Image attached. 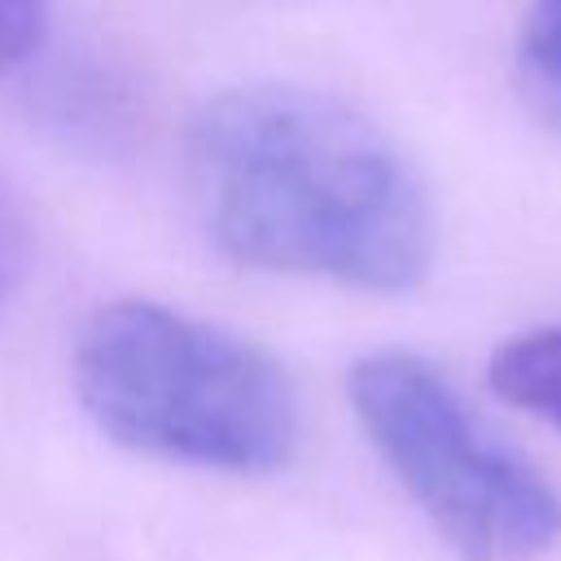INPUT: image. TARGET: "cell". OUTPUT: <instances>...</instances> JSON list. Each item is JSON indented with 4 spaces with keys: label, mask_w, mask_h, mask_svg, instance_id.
Wrapping results in <instances>:
<instances>
[{
    "label": "cell",
    "mask_w": 561,
    "mask_h": 561,
    "mask_svg": "<svg viewBox=\"0 0 561 561\" xmlns=\"http://www.w3.org/2000/svg\"><path fill=\"white\" fill-rule=\"evenodd\" d=\"M197 232L237 267L408 294L438 254L434 197L359 105L280 79L206 96L180 149Z\"/></svg>",
    "instance_id": "6da1fadb"
},
{
    "label": "cell",
    "mask_w": 561,
    "mask_h": 561,
    "mask_svg": "<svg viewBox=\"0 0 561 561\" xmlns=\"http://www.w3.org/2000/svg\"><path fill=\"white\" fill-rule=\"evenodd\" d=\"M88 421L167 465L259 478L294 460L302 408L285 364L237 329L123 294L92 307L70 346Z\"/></svg>",
    "instance_id": "7a4b0ae2"
},
{
    "label": "cell",
    "mask_w": 561,
    "mask_h": 561,
    "mask_svg": "<svg viewBox=\"0 0 561 561\" xmlns=\"http://www.w3.org/2000/svg\"><path fill=\"white\" fill-rule=\"evenodd\" d=\"M351 412L438 539L465 561H539L561 543V491L508 447L425 355L368 351L346 373Z\"/></svg>",
    "instance_id": "3957f363"
},
{
    "label": "cell",
    "mask_w": 561,
    "mask_h": 561,
    "mask_svg": "<svg viewBox=\"0 0 561 561\" xmlns=\"http://www.w3.org/2000/svg\"><path fill=\"white\" fill-rule=\"evenodd\" d=\"M486 386L517 412L561 430V324L504 337L486 359Z\"/></svg>",
    "instance_id": "277c9868"
},
{
    "label": "cell",
    "mask_w": 561,
    "mask_h": 561,
    "mask_svg": "<svg viewBox=\"0 0 561 561\" xmlns=\"http://www.w3.org/2000/svg\"><path fill=\"white\" fill-rule=\"evenodd\" d=\"M513 66L526 101L561 131V0H526Z\"/></svg>",
    "instance_id": "5b68a950"
},
{
    "label": "cell",
    "mask_w": 561,
    "mask_h": 561,
    "mask_svg": "<svg viewBox=\"0 0 561 561\" xmlns=\"http://www.w3.org/2000/svg\"><path fill=\"white\" fill-rule=\"evenodd\" d=\"M31 263H35V224H31L22 193L0 171V320L22 294Z\"/></svg>",
    "instance_id": "8992f818"
},
{
    "label": "cell",
    "mask_w": 561,
    "mask_h": 561,
    "mask_svg": "<svg viewBox=\"0 0 561 561\" xmlns=\"http://www.w3.org/2000/svg\"><path fill=\"white\" fill-rule=\"evenodd\" d=\"M53 0H0V75L22 70L48 35Z\"/></svg>",
    "instance_id": "52a82bcc"
}]
</instances>
